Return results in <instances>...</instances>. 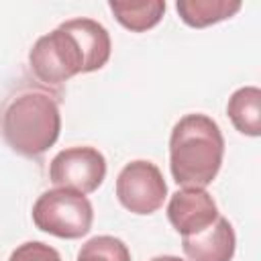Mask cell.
<instances>
[{
    "label": "cell",
    "instance_id": "obj_1",
    "mask_svg": "<svg viewBox=\"0 0 261 261\" xmlns=\"http://www.w3.org/2000/svg\"><path fill=\"white\" fill-rule=\"evenodd\" d=\"M112 43L106 27L94 18H71L39 37L29 63L39 82L59 86L77 73L102 69L110 59Z\"/></svg>",
    "mask_w": 261,
    "mask_h": 261
},
{
    "label": "cell",
    "instance_id": "obj_2",
    "mask_svg": "<svg viewBox=\"0 0 261 261\" xmlns=\"http://www.w3.org/2000/svg\"><path fill=\"white\" fill-rule=\"evenodd\" d=\"M224 157L220 126L206 114H186L169 135V169L177 186L206 188L218 175Z\"/></svg>",
    "mask_w": 261,
    "mask_h": 261
},
{
    "label": "cell",
    "instance_id": "obj_3",
    "mask_svg": "<svg viewBox=\"0 0 261 261\" xmlns=\"http://www.w3.org/2000/svg\"><path fill=\"white\" fill-rule=\"evenodd\" d=\"M0 130L14 153L22 157H39L59 139V104L43 90H24L10 98L2 108Z\"/></svg>",
    "mask_w": 261,
    "mask_h": 261
},
{
    "label": "cell",
    "instance_id": "obj_4",
    "mask_svg": "<svg viewBox=\"0 0 261 261\" xmlns=\"http://www.w3.org/2000/svg\"><path fill=\"white\" fill-rule=\"evenodd\" d=\"M94 208L73 190L55 188L43 192L33 206V222L39 230L59 239H82L90 232Z\"/></svg>",
    "mask_w": 261,
    "mask_h": 261
},
{
    "label": "cell",
    "instance_id": "obj_5",
    "mask_svg": "<svg viewBox=\"0 0 261 261\" xmlns=\"http://www.w3.org/2000/svg\"><path fill=\"white\" fill-rule=\"evenodd\" d=\"M167 184L159 167L151 161L137 159L126 163L116 177V198L133 214H153L163 206Z\"/></svg>",
    "mask_w": 261,
    "mask_h": 261
},
{
    "label": "cell",
    "instance_id": "obj_6",
    "mask_svg": "<svg viewBox=\"0 0 261 261\" xmlns=\"http://www.w3.org/2000/svg\"><path fill=\"white\" fill-rule=\"evenodd\" d=\"M106 177V159L94 147H69L59 151L49 165V179L57 188L80 194L96 192Z\"/></svg>",
    "mask_w": 261,
    "mask_h": 261
},
{
    "label": "cell",
    "instance_id": "obj_7",
    "mask_svg": "<svg viewBox=\"0 0 261 261\" xmlns=\"http://www.w3.org/2000/svg\"><path fill=\"white\" fill-rule=\"evenodd\" d=\"M218 216L216 202L204 188L177 190L167 204V218L181 237L206 230Z\"/></svg>",
    "mask_w": 261,
    "mask_h": 261
},
{
    "label": "cell",
    "instance_id": "obj_8",
    "mask_svg": "<svg viewBox=\"0 0 261 261\" xmlns=\"http://www.w3.org/2000/svg\"><path fill=\"white\" fill-rule=\"evenodd\" d=\"M234 247L237 237L224 216H218L206 230L181 239L188 261H232Z\"/></svg>",
    "mask_w": 261,
    "mask_h": 261
},
{
    "label": "cell",
    "instance_id": "obj_9",
    "mask_svg": "<svg viewBox=\"0 0 261 261\" xmlns=\"http://www.w3.org/2000/svg\"><path fill=\"white\" fill-rule=\"evenodd\" d=\"M226 114L239 133L247 137H259L261 135V90L255 86H245L232 92L226 104Z\"/></svg>",
    "mask_w": 261,
    "mask_h": 261
},
{
    "label": "cell",
    "instance_id": "obj_10",
    "mask_svg": "<svg viewBox=\"0 0 261 261\" xmlns=\"http://www.w3.org/2000/svg\"><path fill=\"white\" fill-rule=\"evenodd\" d=\"M239 0H177L175 8L179 18L194 29H204L234 16L241 10Z\"/></svg>",
    "mask_w": 261,
    "mask_h": 261
},
{
    "label": "cell",
    "instance_id": "obj_11",
    "mask_svg": "<svg viewBox=\"0 0 261 261\" xmlns=\"http://www.w3.org/2000/svg\"><path fill=\"white\" fill-rule=\"evenodd\" d=\"M114 18L133 33H145L153 29L165 12L163 0H149V2H108Z\"/></svg>",
    "mask_w": 261,
    "mask_h": 261
},
{
    "label": "cell",
    "instance_id": "obj_12",
    "mask_svg": "<svg viewBox=\"0 0 261 261\" xmlns=\"http://www.w3.org/2000/svg\"><path fill=\"white\" fill-rule=\"evenodd\" d=\"M75 261H130V251L120 239L100 234L82 245Z\"/></svg>",
    "mask_w": 261,
    "mask_h": 261
},
{
    "label": "cell",
    "instance_id": "obj_13",
    "mask_svg": "<svg viewBox=\"0 0 261 261\" xmlns=\"http://www.w3.org/2000/svg\"><path fill=\"white\" fill-rule=\"evenodd\" d=\"M8 261H61V255L57 253V249L49 247L47 243L27 241L10 253Z\"/></svg>",
    "mask_w": 261,
    "mask_h": 261
},
{
    "label": "cell",
    "instance_id": "obj_14",
    "mask_svg": "<svg viewBox=\"0 0 261 261\" xmlns=\"http://www.w3.org/2000/svg\"><path fill=\"white\" fill-rule=\"evenodd\" d=\"M151 261H184V259H179L175 255H159V257H153Z\"/></svg>",
    "mask_w": 261,
    "mask_h": 261
}]
</instances>
